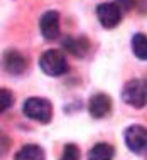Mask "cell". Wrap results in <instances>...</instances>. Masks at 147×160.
I'll return each instance as SVG.
<instances>
[{
  "label": "cell",
  "mask_w": 147,
  "mask_h": 160,
  "mask_svg": "<svg viewBox=\"0 0 147 160\" xmlns=\"http://www.w3.org/2000/svg\"><path fill=\"white\" fill-rule=\"evenodd\" d=\"M22 110L27 118L34 120V122H39V123H49L51 118H53V105L46 98L32 96V98L25 99Z\"/></svg>",
  "instance_id": "cell-1"
},
{
  "label": "cell",
  "mask_w": 147,
  "mask_h": 160,
  "mask_svg": "<svg viewBox=\"0 0 147 160\" xmlns=\"http://www.w3.org/2000/svg\"><path fill=\"white\" fill-rule=\"evenodd\" d=\"M122 99L129 106L144 108L147 105V81L144 79L127 81L122 89Z\"/></svg>",
  "instance_id": "cell-2"
},
{
  "label": "cell",
  "mask_w": 147,
  "mask_h": 160,
  "mask_svg": "<svg viewBox=\"0 0 147 160\" xmlns=\"http://www.w3.org/2000/svg\"><path fill=\"white\" fill-rule=\"evenodd\" d=\"M39 66H41L42 72H46L47 76H63L68 71L66 56L63 54V51L58 49L46 51L39 59Z\"/></svg>",
  "instance_id": "cell-3"
},
{
  "label": "cell",
  "mask_w": 147,
  "mask_h": 160,
  "mask_svg": "<svg viewBox=\"0 0 147 160\" xmlns=\"http://www.w3.org/2000/svg\"><path fill=\"white\" fill-rule=\"evenodd\" d=\"M125 145L137 155L147 153V128L142 125H132L125 130Z\"/></svg>",
  "instance_id": "cell-4"
},
{
  "label": "cell",
  "mask_w": 147,
  "mask_h": 160,
  "mask_svg": "<svg viewBox=\"0 0 147 160\" xmlns=\"http://www.w3.org/2000/svg\"><path fill=\"white\" fill-rule=\"evenodd\" d=\"M97 17L105 29H113L122 20V8L117 2H105L97 7Z\"/></svg>",
  "instance_id": "cell-5"
},
{
  "label": "cell",
  "mask_w": 147,
  "mask_h": 160,
  "mask_svg": "<svg viewBox=\"0 0 147 160\" xmlns=\"http://www.w3.org/2000/svg\"><path fill=\"white\" fill-rule=\"evenodd\" d=\"M39 29L46 41H54L59 37V14L56 10H47L41 15Z\"/></svg>",
  "instance_id": "cell-6"
},
{
  "label": "cell",
  "mask_w": 147,
  "mask_h": 160,
  "mask_svg": "<svg viewBox=\"0 0 147 160\" xmlns=\"http://www.w3.org/2000/svg\"><path fill=\"white\" fill-rule=\"evenodd\" d=\"M2 62H3V69H5L8 74L19 76L27 69V58L15 49H8L7 52L3 54Z\"/></svg>",
  "instance_id": "cell-7"
},
{
  "label": "cell",
  "mask_w": 147,
  "mask_h": 160,
  "mask_svg": "<svg viewBox=\"0 0 147 160\" xmlns=\"http://www.w3.org/2000/svg\"><path fill=\"white\" fill-rule=\"evenodd\" d=\"M110 110H112L110 96H107V94H103V93H97V94H93V96L90 98L88 111H90V115H92L93 118L100 120V118H103V116L108 115Z\"/></svg>",
  "instance_id": "cell-8"
},
{
  "label": "cell",
  "mask_w": 147,
  "mask_h": 160,
  "mask_svg": "<svg viewBox=\"0 0 147 160\" xmlns=\"http://www.w3.org/2000/svg\"><path fill=\"white\" fill-rule=\"evenodd\" d=\"M63 49L66 52H70L71 56H75V58H85L90 51V41L83 36L80 37L68 36L63 41Z\"/></svg>",
  "instance_id": "cell-9"
},
{
  "label": "cell",
  "mask_w": 147,
  "mask_h": 160,
  "mask_svg": "<svg viewBox=\"0 0 147 160\" xmlns=\"http://www.w3.org/2000/svg\"><path fill=\"white\" fill-rule=\"evenodd\" d=\"M15 160H46L44 150L39 145H25L15 153Z\"/></svg>",
  "instance_id": "cell-10"
},
{
  "label": "cell",
  "mask_w": 147,
  "mask_h": 160,
  "mask_svg": "<svg viewBox=\"0 0 147 160\" xmlns=\"http://www.w3.org/2000/svg\"><path fill=\"white\" fill-rule=\"evenodd\" d=\"M115 155V148L110 143H97L88 152V160H112Z\"/></svg>",
  "instance_id": "cell-11"
},
{
  "label": "cell",
  "mask_w": 147,
  "mask_h": 160,
  "mask_svg": "<svg viewBox=\"0 0 147 160\" xmlns=\"http://www.w3.org/2000/svg\"><path fill=\"white\" fill-rule=\"evenodd\" d=\"M132 51L142 61H147V36L145 34H135L132 37Z\"/></svg>",
  "instance_id": "cell-12"
},
{
  "label": "cell",
  "mask_w": 147,
  "mask_h": 160,
  "mask_svg": "<svg viewBox=\"0 0 147 160\" xmlns=\"http://www.w3.org/2000/svg\"><path fill=\"white\" fill-rule=\"evenodd\" d=\"M12 103H14V94H12V91H8L5 88H0V115L3 111H7L12 106Z\"/></svg>",
  "instance_id": "cell-13"
},
{
  "label": "cell",
  "mask_w": 147,
  "mask_h": 160,
  "mask_svg": "<svg viewBox=\"0 0 147 160\" xmlns=\"http://www.w3.org/2000/svg\"><path fill=\"white\" fill-rule=\"evenodd\" d=\"M59 160H80V148L75 143H68L64 147Z\"/></svg>",
  "instance_id": "cell-14"
},
{
  "label": "cell",
  "mask_w": 147,
  "mask_h": 160,
  "mask_svg": "<svg viewBox=\"0 0 147 160\" xmlns=\"http://www.w3.org/2000/svg\"><path fill=\"white\" fill-rule=\"evenodd\" d=\"M8 147H10V140H8V137H5L3 133H0V155H3L8 150Z\"/></svg>",
  "instance_id": "cell-15"
},
{
  "label": "cell",
  "mask_w": 147,
  "mask_h": 160,
  "mask_svg": "<svg viewBox=\"0 0 147 160\" xmlns=\"http://www.w3.org/2000/svg\"><path fill=\"white\" fill-rule=\"evenodd\" d=\"M117 5H118L122 10H130V8L135 5V0H117Z\"/></svg>",
  "instance_id": "cell-16"
}]
</instances>
